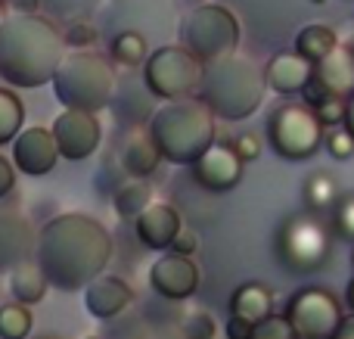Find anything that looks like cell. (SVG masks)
<instances>
[{
	"mask_svg": "<svg viewBox=\"0 0 354 339\" xmlns=\"http://www.w3.org/2000/svg\"><path fill=\"white\" fill-rule=\"evenodd\" d=\"M112 259V237L97 218L84 212L56 215L37 230L35 262L50 286L62 293L84 290L106 271Z\"/></svg>",
	"mask_w": 354,
	"mask_h": 339,
	"instance_id": "6da1fadb",
	"label": "cell"
},
{
	"mask_svg": "<svg viewBox=\"0 0 354 339\" xmlns=\"http://www.w3.org/2000/svg\"><path fill=\"white\" fill-rule=\"evenodd\" d=\"M66 59V35L50 19L19 12L0 25V78L12 87H44Z\"/></svg>",
	"mask_w": 354,
	"mask_h": 339,
	"instance_id": "7a4b0ae2",
	"label": "cell"
},
{
	"mask_svg": "<svg viewBox=\"0 0 354 339\" xmlns=\"http://www.w3.org/2000/svg\"><path fill=\"white\" fill-rule=\"evenodd\" d=\"M214 122L218 116L205 100L180 97L168 100L162 109L153 112L149 134L162 149V159H168L171 165H193L214 143Z\"/></svg>",
	"mask_w": 354,
	"mask_h": 339,
	"instance_id": "3957f363",
	"label": "cell"
},
{
	"mask_svg": "<svg viewBox=\"0 0 354 339\" xmlns=\"http://www.w3.org/2000/svg\"><path fill=\"white\" fill-rule=\"evenodd\" d=\"M264 91H268L264 68H258L245 56L230 53L214 62H205L199 100H205L214 116L224 122H243V118L255 116L258 106L264 103Z\"/></svg>",
	"mask_w": 354,
	"mask_h": 339,
	"instance_id": "277c9868",
	"label": "cell"
},
{
	"mask_svg": "<svg viewBox=\"0 0 354 339\" xmlns=\"http://www.w3.org/2000/svg\"><path fill=\"white\" fill-rule=\"evenodd\" d=\"M50 84L66 109L100 112L115 97V72H112L109 59H103L93 50L66 53Z\"/></svg>",
	"mask_w": 354,
	"mask_h": 339,
	"instance_id": "5b68a950",
	"label": "cell"
},
{
	"mask_svg": "<svg viewBox=\"0 0 354 339\" xmlns=\"http://www.w3.org/2000/svg\"><path fill=\"white\" fill-rule=\"evenodd\" d=\"M268 143L280 159L305 162L324 143V122L308 103H283L268 116Z\"/></svg>",
	"mask_w": 354,
	"mask_h": 339,
	"instance_id": "8992f818",
	"label": "cell"
},
{
	"mask_svg": "<svg viewBox=\"0 0 354 339\" xmlns=\"http://www.w3.org/2000/svg\"><path fill=\"white\" fill-rule=\"evenodd\" d=\"M180 44L202 62H214L221 56L236 53L239 47V22L227 6L205 3L187 12L180 25Z\"/></svg>",
	"mask_w": 354,
	"mask_h": 339,
	"instance_id": "52a82bcc",
	"label": "cell"
},
{
	"mask_svg": "<svg viewBox=\"0 0 354 339\" xmlns=\"http://www.w3.org/2000/svg\"><path fill=\"white\" fill-rule=\"evenodd\" d=\"M202 72H205V62L196 59L183 44H165L156 53H149L143 66V81L156 100H180L199 91Z\"/></svg>",
	"mask_w": 354,
	"mask_h": 339,
	"instance_id": "ba28073f",
	"label": "cell"
},
{
	"mask_svg": "<svg viewBox=\"0 0 354 339\" xmlns=\"http://www.w3.org/2000/svg\"><path fill=\"white\" fill-rule=\"evenodd\" d=\"M280 262L295 274H311L330 259V230L311 215H292L277 237Z\"/></svg>",
	"mask_w": 354,
	"mask_h": 339,
	"instance_id": "9c48e42d",
	"label": "cell"
},
{
	"mask_svg": "<svg viewBox=\"0 0 354 339\" xmlns=\"http://www.w3.org/2000/svg\"><path fill=\"white\" fill-rule=\"evenodd\" d=\"M283 315L289 318L299 339H333L345 318L339 299L324 286H305L292 293Z\"/></svg>",
	"mask_w": 354,
	"mask_h": 339,
	"instance_id": "30bf717a",
	"label": "cell"
},
{
	"mask_svg": "<svg viewBox=\"0 0 354 339\" xmlns=\"http://www.w3.org/2000/svg\"><path fill=\"white\" fill-rule=\"evenodd\" d=\"M53 137L59 143V156L68 162H81L87 156L97 153L100 140H103V125L97 122V112L84 109H66L56 116Z\"/></svg>",
	"mask_w": 354,
	"mask_h": 339,
	"instance_id": "8fae6325",
	"label": "cell"
},
{
	"mask_svg": "<svg viewBox=\"0 0 354 339\" xmlns=\"http://www.w3.org/2000/svg\"><path fill=\"white\" fill-rule=\"evenodd\" d=\"M149 284L168 302H183L189 299L202 284V271L193 262V255H162L153 268H149Z\"/></svg>",
	"mask_w": 354,
	"mask_h": 339,
	"instance_id": "7c38bea8",
	"label": "cell"
},
{
	"mask_svg": "<svg viewBox=\"0 0 354 339\" xmlns=\"http://www.w3.org/2000/svg\"><path fill=\"white\" fill-rule=\"evenodd\" d=\"M243 165L245 162L239 159V153L227 143H212L208 153H202L199 159L193 162V178L199 187L212 193H227L243 181Z\"/></svg>",
	"mask_w": 354,
	"mask_h": 339,
	"instance_id": "4fadbf2b",
	"label": "cell"
},
{
	"mask_svg": "<svg viewBox=\"0 0 354 339\" xmlns=\"http://www.w3.org/2000/svg\"><path fill=\"white\" fill-rule=\"evenodd\" d=\"M56 159H59V143L53 137V128H44V125L25 128L12 140V162L28 178H44L47 172H53Z\"/></svg>",
	"mask_w": 354,
	"mask_h": 339,
	"instance_id": "5bb4252c",
	"label": "cell"
},
{
	"mask_svg": "<svg viewBox=\"0 0 354 339\" xmlns=\"http://www.w3.org/2000/svg\"><path fill=\"white\" fill-rule=\"evenodd\" d=\"M37 249V230L25 215L12 209H0V271L25 265L35 259Z\"/></svg>",
	"mask_w": 354,
	"mask_h": 339,
	"instance_id": "9a60e30c",
	"label": "cell"
},
{
	"mask_svg": "<svg viewBox=\"0 0 354 339\" xmlns=\"http://www.w3.org/2000/svg\"><path fill=\"white\" fill-rule=\"evenodd\" d=\"M131 302H134V290L122 277H112V274H100L93 284L84 286V309L87 315L100 318V321L118 318Z\"/></svg>",
	"mask_w": 354,
	"mask_h": 339,
	"instance_id": "2e32d148",
	"label": "cell"
},
{
	"mask_svg": "<svg viewBox=\"0 0 354 339\" xmlns=\"http://www.w3.org/2000/svg\"><path fill=\"white\" fill-rule=\"evenodd\" d=\"M264 78H268L270 91L283 93V97L301 93L308 81L314 78V62L308 56H301L299 50H283L264 66Z\"/></svg>",
	"mask_w": 354,
	"mask_h": 339,
	"instance_id": "e0dca14e",
	"label": "cell"
},
{
	"mask_svg": "<svg viewBox=\"0 0 354 339\" xmlns=\"http://www.w3.org/2000/svg\"><path fill=\"white\" fill-rule=\"evenodd\" d=\"M134 230H137V240H140L143 246L159 253V249L174 246V240L183 230V224H180L177 209H171V205H165V203H153L140 218H134Z\"/></svg>",
	"mask_w": 354,
	"mask_h": 339,
	"instance_id": "ac0fdd59",
	"label": "cell"
},
{
	"mask_svg": "<svg viewBox=\"0 0 354 339\" xmlns=\"http://www.w3.org/2000/svg\"><path fill=\"white\" fill-rule=\"evenodd\" d=\"M314 78L330 91V97H345L354 93V53L339 44L326 59L314 62Z\"/></svg>",
	"mask_w": 354,
	"mask_h": 339,
	"instance_id": "d6986e66",
	"label": "cell"
},
{
	"mask_svg": "<svg viewBox=\"0 0 354 339\" xmlns=\"http://www.w3.org/2000/svg\"><path fill=\"white\" fill-rule=\"evenodd\" d=\"M162 162V149L156 147L149 131H134L122 147V172L131 178H147L159 168Z\"/></svg>",
	"mask_w": 354,
	"mask_h": 339,
	"instance_id": "ffe728a7",
	"label": "cell"
},
{
	"mask_svg": "<svg viewBox=\"0 0 354 339\" xmlns=\"http://www.w3.org/2000/svg\"><path fill=\"white\" fill-rule=\"evenodd\" d=\"M270 305H274V293L264 284H243L230 296V315L243 318V321H249V324H258L268 315H274Z\"/></svg>",
	"mask_w": 354,
	"mask_h": 339,
	"instance_id": "44dd1931",
	"label": "cell"
},
{
	"mask_svg": "<svg viewBox=\"0 0 354 339\" xmlns=\"http://www.w3.org/2000/svg\"><path fill=\"white\" fill-rule=\"evenodd\" d=\"M47 277L41 274V268H37V262H25V265L12 268L10 271V293L16 302L22 305H35L44 299V293H47Z\"/></svg>",
	"mask_w": 354,
	"mask_h": 339,
	"instance_id": "7402d4cb",
	"label": "cell"
},
{
	"mask_svg": "<svg viewBox=\"0 0 354 339\" xmlns=\"http://www.w3.org/2000/svg\"><path fill=\"white\" fill-rule=\"evenodd\" d=\"M112 205L122 218H140L143 212L153 205V187L147 184V178H131L112 193Z\"/></svg>",
	"mask_w": 354,
	"mask_h": 339,
	"instance_id": "603a6c76",
	"label": "cell"
},
{
	"mask_svg": "<svg viewBox=\"0 0 354 339\" xmlns=\"http://www.w3.org/2000/svg\"><path fill=\"white\" fill-rule=\"evenodd\" d=\"M336 47H339L336 31H333V25H324V22L305 25V28L299 31V37H295V50H299L301 56H308L311 62L326 59Z\"/></svg>",
	"mask_w": 354,
	"mask_h": 339,
	"instance_id": "cb8c5ba5",
	"label": "cell"
},
{
	"mask_svg": "<svg viewBox=\"0 0 354 339\" xmlns=\"http://www.w3.org/2000/svg\"><path fill=\"white\" fill-rule=\"evenodd\" d=\"M22 122H25V106L22 100L12 91L0 87V147L3 143H12L19 134H22Z\"/></svg>",
	"mask_w": 354,
	"mask_h": 339,
	"instance_id": "d4e9b609",
	"label": "cell"
},
{
	"mask_svg": "<svg viewBox=\"0 0 354 339\" xmlns=\"http://www.w3.org/2000/svg\"><path fill=\"white\" fill-rule=\"evenodd\" d=\"M112 59L122 62V66H147L149 50H147V37L140 31H122V35L112 41Z\"/></svg>",
	"mask_w": 354,
	"mask_h": 339,
	"instance_id": "484cf974",
	"label": "cell"
},
{
	"mask_svg": "<svg viewBox=\"0 0 354 339\" xmlns=\"http://www.w3.org/2000/svg\"><path fill=\"white\" fill-rule=\"evenodd\" d=\"M305 203L308 209H330L339 203V187L326 172H314L305 184Z\"/></svg>",
	"mask_w": 354,
	"mask_h": 339,
	"instance_id": "4316f807",
	"label": "cell"
},
{
	"mask_svg": "<svg viewBox=\"0 0 354 339\" xmlns=\"http://www.w3.org/2000/svg\"><path fill=\"white\" fill-rule=\"evenodd\" d=\"M31 333V311L22 302H10L0 309V339H25Z\"/></svg>",
	"mask_w": 354,
	"mask_h": 339,
	"instance_id": "83f0119b",
	"label": "cell"
},
{
	"mask_svg": "<svg viewBox=\"0 0 354 339\" xmlns=\"http://www.w3.org/2000/svg\"><path fill=\"white\" fill-rule=\"evenodd\" d=\"M218 333V321L208 311H189L180 321V336L183 339H214Z\"/></svg>",
	"mask_w": 354,
	"mask_h": 339,
	"instance_id": "f1b7e54d",
	"label": "cell"
},
{
	"mask_svg": "<svg viewBox=\"0 0 354 339\" xmlns=\"http://www.w3.org/2000/svg\"><path fill=\"white\" fill-rule=\"evenodd\" d=\"M249 339H299V333H295V327L289 324L286 315H268L264 321H258L252 327Z\"/></svg>",
	"mask_w": 354,
	"mask_h": 339,
	"instance_id": "f546056e",
	"label": "cell"
},
{
	"mask_svg": "<svg viewBox=\"0 0 354 339\" xmlns=\"http://www.w3.org/2000/svg\"><path fill=\"white\" fill-rule=\"evenodd\" d=\"M324 143H326V149H330L333 159H339V162H345V159H351L354 156V137H351V131L345 128V125L333 128L330 134L324 137Z\"/></svg>",
	"mask_w": 354,
	"mask_h": 339,
	"instance_id": "4dcf8cb0",
	"label": "cell"
},
{
	"mask_svg": "<svg viewBox=\"0 0 354 339\" xmlns=\"http://www.w3.org/2000/svg\"><path fill=\"white\" fill-rule=\"evenodd\" d=\"M314 112H317V118L324 122V128H339V125H345L348 100H345V97H330L326 103H320Z\"/></svg>",
	"mask_w": 354,
	"mask_h": 339,
	"instance_id": "1f68e13d",
	"label": "cell"
},
{
	"mask_svg": "<svg viewBox=\"0 0 354 339\" xmlns=\"http://www.w3.org/2000/svg\"><path fill=\"white\" fill-rule=\"evenodd\" d=\"M333 224H336L339 237L354 243V193L336 203V212H333Z\"/></svg>",
	"mask_w": 354,
	"mask_h": 339,
	"instance_id": "d6a6232c",
	"label": "cell"
},
{
	"mask_svg": "<svg viewBox=\"0 0 354 339\" xmlns=\"http://www.w3.org/2000/svg\"><path fill=\"white\" fill-rule=\"evenodd\" d=\"M66 44L75 50H91L93 44H97V28H93L91 22H75L66 35Z\"/></svg>",
	"mask_w": 354,
	"mask_h": 339,
	"instance_id": "836d02e7",
	"label": "cell"
},
{
	"mask_svg": "<svg viewBox=\"0 0 354 339\" xmlns=\"http://www.w3.org/2000/svg\"><path fill=\"white\" fill-rule=\"evenodd\" d=\"M233 149L239 153V159H243V162H255L258 156H261V140H258L255 134H249V131H245V134H239L236 140H233Z\"/></svg>",
	"mask_w": 354,
	"mask_h": 339,
	"instance_id": "e575fe53",
	"label": "cell"
},
{
	"mask_svg": "<svg viewBox=\"0 0 354 339\" xmlns=\"http://www.w3.org/2000/svg\"><path fill=\"white\" fill-rule=\"evenodd\" d=\"M171 249L177 255H193L196 249H199V234H196V230H189V228H183L180 234H177V240H174Z\"/></svg>",
	"mask_w": 354,
	"mask_h": 339,
	"instance_id": "d590c367",
	"label": "cell"
},
{
	"mask_svg": "<svg viewBox=\"0 0 354 339\" xmlns=\"http://www.w3.org/2000/svg\"><path fill=\"white\" fill-rule=\"evenodd\" d=\"M12 187H16V168L10 165V162L0 156V199H6L12 193Z\"/></svg>",
	"mask_w": 354,
	"mask_h": 339,
	"instance_id": "8d00e7d4",
	"label": "cell"
},
{
	"mask_svg": "<svg viewBox=\"0 0 354 339\" xmlns=\"http://www.w3.org/2000/svg\"><path fill=\"white\" fill-rule=\"evenodd\" d=\"M252 327L255 324H249V321H243V318H233L230 315V321H227V339H249L252 336Z\"/></svg>",
	"mask_w": 354,
	"mask_h": 339,
	"instance_id": "74e56055",
	"label": "cell"
},
{
	"mask_svg": "<svg viewBox=\"0 0 354 339\" xmlns=\"http://www.w3.org/2000/svg\"><path fill=\"white\" fill-rule=\"evenodd\" d=\"M333 339H354V311L342 318V324H339V330L333 333Z\"/></svg>",
	"mask_w": 354,
	"mask_h": 339,
	"instance_id": "f35d334b",
	"label": "cell"
},
{
	"mask_svg": "<svg viewBox=\"0 0 354 339\" xmlns=\"http://www.w3.org/2000/svg\"><path fill=\"white\" fill-rule=\"evenodd\" d=\"M345 128L351 131V137H354V93L348 97V112H345Z\"/></svg>",
	"mask_w": 354,
	"mask_h": 339,
	"instance_id": "ab89813d",
	"label": "cell"
},
{
	"mask_svg": "<svg viewBox=\"0 0 354 339\" xmlns=\"http://www.w3.org/2000/svg\"><path fill=\"white\" fill-rule=\"evenodd\" d=\"M345 302H348V309L354 311V280L348 284V290H345Z\"/></svg>",
	"mask_w": 354,
	"mask_h": 339,
	"instance_id": "60d3db41",
	"label": "cell"
},
{
	"mask_svg": "<svg viewBox=\"0 0 354 339\" xmlns=\"http://www.w3.org/2000/svg\"><path fill=\"white\" fill-rule=\"evenodd\" d=\"M16 3H19V0H16ZM19 6H22V10H31V6H35V3H31V0H22V3H19Z\"/></svg>",
	"mask_w": 354,
	"mask_h": 339,
	"instance_id": "b9f144b4",
	"label": "cell"
},
{
	"mask_svg": "<svg viewBox=\"0 0 354 339\" xmlns=\"http://www.w3.org/2000/svg\"><path fill=\"white\" fill-rule=\"evenodd\" d=\"M6 22V16H3V0H0V25Z\"/></svg>",
	"mask_w": 354,
	"mask_h": 339,
	"instance_id": "7bdbcfd3",
	"label": "cell"
},
{
	"mask_svg": "<svg viewBox=\"0 0 354 339\" xmlns=\"http://www.w3.org/2000/svg\"><path fill=\"white\" fill-rule=\"evenodd\" d=\"M345 47H348V50H351V53H354V37H351V41H348V44H345Z\"/></svg>",
	"mask_w": 354,
	"mask_h": 339,
	"instance_id": "ee69618b",
	"label": "cell"
},
{
	"mask_svg": "<svg viewBox=\"0 0 354 339\" xmlns=\"http://www.w3.org/2000/svg\"><path fill=\"white\" fill-rule=\"evenodd\" d=\"M311 3H317V6H320V3H326V0H311Z\"/></svg>",
	"mask_w": 354,
	"mask_h": 339,
	"instance_id": "f6af8a7d",
	"label": "cell"
},
{
	"mask_svg": "<svg viewBox=\"0 0 354 339\" xmlns=\"http://www.w3.org/2000/svg\"><path fill=\"white\" fill-rule=\"evenodd\" d=\"M84 339H103V336H84Z\"/></svg>",
	"mask_w": 354,
	"mask_h": 339,
	"instance_id": "bcb514c9",
	"label": "cell"
},
{
	"mask_svg": "<svg viewBox=\"0 0 354 339\" xmlns=\"http://www.w3.org/2000/svg\"><path fill=\"white\" fill-rule=\"evenodd\" d=\"M351 265H354V253H351Z\"/></svg>",
	"mask_w": 354,
	"mask_h": 339,
	"instance_id": "7dc6e473",
	"label": "cell"
}]
</instances>
